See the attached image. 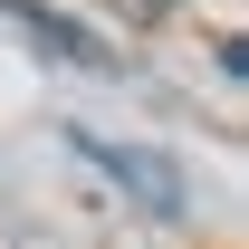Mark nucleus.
<instances>
[{
	"mask_svg": "<svg viewBox=\"0 0 249 249\" xmlns=\"http://www.w3.org/2000/svg\"><path fill=\"white\" fill-rule=\"evenodd\" d=\"M124 10H134V19H163V10H173V0H124Z\"/></svg>",
	"mask_w": 249,
	"mask_h": 249,
	"instance_id": "3",
	"label": "nucleus"
},
{
	"mask_svg": "<svg viewBox=\"0 0 249 249\" xmlns=\"http://www.w3.org/2000/svg\"><path fill=\"white\" fill-rule=\"evenodd\" d=\"M67 144H77V154H87L96 173H115V182L134 192V201H144L154 220H182V173H173V163H154L144 144H106V134H87V124H77Z\"/></svg>",
	"mask_w": 249,
	"mask_h": 249,
	"instance_id": "1",
	"label": "nucleus"
},
{
	"mask_svg": "<svg viewBox=\"0 0 249 249\" xmlns=\"http://www.w3.org/2000/svg\"><path fill=\"white\" fill-rule=\"evenodd\" d=\"M0 19H10L19 38H38L48 58H67V67H115V48H106L96 29H77V19H58V10H29V0H0Z\"/></svg>",
	"mask_w": 249,
	"mask_h": 249,
	"instance_id": "2",
	"label": "nucleus"
}]
</instances>
